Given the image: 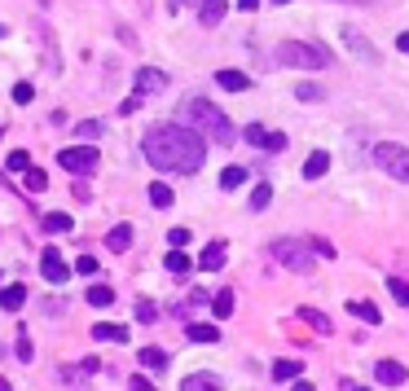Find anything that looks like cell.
<instances>
[{
	"label": "cell",
	"mask_w": 409,
	"mask_h": 391,
	"mask_svg": "<svg viewBox=\"0 0 409 391\" xmlns=\"http://www.w3.org/2000/svg\"><path fill=\"white\" fill-rule=\"evenodd\" d=\"M5 168H9V176H22V172H27V168H31V159H27V150H14V154H9V159H5Z\"/></svg>",
	"instance_id": "30"
},
{
	"label": "cell",
	"mask_w": 409,
	"mask_h": 391,
	"mask_svg": "<svg viewBox=\"0 0 409 391\" xmlns=\"http://www.w3.org/2000/svg\"><path fill=\"white\" fill-rule=\"evenodd\" d=\"M273 5H286V0H273Z\"/></svg>",
	"instance_id": "52"
},
{
	"label": "cell",
	"mask_w": 409,
	"mask_h": 391,
	"mask_svg": "<svg viewBox=\"0 0 409 391\" xmlns=\"http://www.w3.org/2000/svg\"><path fill=\"white\" fill-rule=\"evenodd\" d=\"M154 317H159V308H154L150 299H141V303H137V321H141V325H150Z\"/></svg>",
	"instance_id": "34"
},
{
	"label": "cell",
	"mask_w": 409,
	"mask_h": 391,
	"mask_svg": "<svg viewBox=\"0 0 409 391\" xmlns=\"http://www.w3.org/2000/svg\"><path fill=\"white\" fill-rule=\"evenodd\" d=\"M299 321H308L312 330H317V334H330V330H334V325H330V317H326V312H317V308H299Z\"/></svg>",
	"instance_id": "17"
},
{
	"label": "cell",
	"mask_w": 409,
	"mask_h": 391,
	"mask_svg": "<svg viewBox=\"0 0 409 391\" xmlns=\"http://www.w3.org/2000/svg\"><path fill=\"white\" fill-rule=\"evenodd\" d=\"M93 339H102V343H128V330L115 325V321H97V325H93Z\"/></svg>",
	"instance_id": "14"
},
{
	"label": "cell",
	"mask_w": 409,
	"mask_h": 391,
	"mask_svg": "<svg viewBox=\"0 0 409 391\" xmlns=\"http://www.w3.org/2000/svg\"><path fill=\"white\" fill-rule=\"evenodd\" d=\"M273 62H278V66L321 70V66H330V49H321V44H304V40H286V44H278Z\"/></svg>",
	"instance_id": "3"
},
{
	"label": "cell",
	"mask_w": 409,
	"mask_h": 391,
	"mask_svg": "<svg viewBox=\"0 0 409 391\" xmlns=\"http://www.w3.org/2000/svg\"><path fill=\"white\" fill-rule=\"evenodd\" d=\"M18 357L31 361V339H27V334H18Z\"/></svg>",
	"instance_id": "43"
},
{
	"label": "cell",
	"mask_w": 409,
	"mask_h": 391,
	"mask_svg": "<svg viewBox=\"0 0 409 391\" xmlns=\"http://www.w3.org/2000/svg\"><path fill=\"white\" fill-rule=\"evenodd\" d=\"M146 159H150V168H159V172L189 176L207 159V141L189 123H163V128H154V132H146Z\"/></svg>",
	"instance_id": "1"
},
{
	"label": "cell",
	"mask_w": 409,
	"mask_h": 391,
	"mask_svg": "<svg viewBox=\"0 0 409 391\" xmlns=\"http://www.w3.org/2000/svg\"><path fill=\"white\" fill-rule=\"evenodd\" d=\"M163 88H167V75H163V70H154V66L137 70V97H150V92H163Z\"/></svg>",
	"instance_id": "8"
},
{
	"label": "cell",
	"mask_w": 409,
	"mask_h": 391,
	"mask_svg": "<svg viewBox=\"0 0 409 391\" xmlns=\"http://www.w3.org/2000/svg\"><path fill=\"white\" fill-rule=\"evenodd\" d=\"M374 163L392 176V181L409 185V150H405V146H392V141H383V146H374Z\"/></svg>",
	"instance_id": "5"
},
{
	"label": "cell",
	"mask_w": 409,
	"mask_h": 391,
	"mask_svg": "<svg viewBox=\"0 0 409 391\" xmlns=\"http://www.w3.org/2000/svg\"><path fill=\"white\" fill-rule=\"evenodd\" d=\"M180 391H225V387H220L216 374H189L185 383H180Z\"/></svg>",
	"instance_id": "13"
},
{
	"label": "cell",
	"mask_w": 409,
	"mask_h": 391,
	"mask_svg": "<svg viewBox=\"0 0 409 391\" xmlns=\"http://www.w3.org/2000/svg\"><path fill=\"white\" fill-rule=\"evenodd\" d=\"M75 272H79V277H93V272H97V259H93V255H79V259H75Z\"/></svg>",
	"instance_id": "36"
},
{
	"label": "cell",
	"mask_w": 409,
	"mask_h": 391,
	"mask_svg": "<svg viewBox=\"0 0 409 391\" xmlns=\"http://www.w3.org/2000/svg\"><path fill=\"white\" fill-rule=\"evenodd\" d=\"M0 391H9V378H0Z\"/></svg>",
	"instance_id": "48"
},
{
	"label": "cell",
	"mask_w": 409,
	"mask_h": 391,
	"mask_svg": "<svg viewBox=\"0 0 409 391\" xmlns=\"http://www.w3.org/2000/svg\"><path fill=\"white\" fill-rule=\"evenodd\" d=\"M264 150L282 154V150H286V137H282V132H269V137H264Z\"/></svg>",
	"instance_id": "39"
},
{
	"label": "cell",
	"mask_w": 409,
	"mask_h": 391,
	"mask_svg": "<svg viewBox=\"0 0 409 391\" xmlns=\"http://www.w3.org/2000/svg\"><path fill=\"white\" fill-rule=\"evenodd\" d=\"M374 378H379L383 387H401L405 378H409V370H405L401 361H379V365H374Z\"/></svg>",
	"instance_id": "9"
},
{
	"label": "cell",
	"mask_w": 409,
	"mask_h": 391,
	"mask_svg": "<svg viewBox=\"0 0 409 391\" xmlns=\"http://www.w3.org/2000/svg\"><path fill=\"white\" fill-rule=\"evenodd\" d=\"M295 97H299V101H321V88H317V84H299Z\"/></svg>",
	"instance_id": "37"
},
{
	"label": "cell",
	"mask_w": 409,
	"mask_h": 391,
	"mask_svg": "<svg viewBox=\"0 0 409 391\" xmlns=\"http://www.w3.org/2000/svg\"><path fill=\"white\" fill-rule=\"evenodd\" d=\"M216 84H220L225 92H247V88H251V79L242 75V70H220V75H216Z\"/></svg>",
	"instance_id": "15"
},
{
	"label": "cell",
	"mask_w": 409,
	"mask_h": 391,
	"mask_svg": "<svg viewBox=\"0 0 409 391\" xmlns=\"http://www.w3.org/2000/svg\"><path fill=\"white\" fill-rule=\"evenodd\" d=\"M106 246H111V251H128V246H132V229H128V224L111 229V233H106Z\"/></svg>",
	"instance_id": "23"
},
{
	"label": "cell",
	"mask_w": 409,
	"mask_h": 391,
	"mask_svg": "<svg viewBox=\"0 0 409 391\" xmlns=\"http://www.w3.org/2000/svg\"><path fill=\"white\" fill-rule=\"evenodd\" d=\"M189 264H194V259L180 251V246H172V251H167V272H189Z\"/></svg>",
	"instance_id": "26"
},
{
	"label": "cell",
	"mask_w": 409,
	"mask_h": 391,
	"mask_svg": "<svg viewBox=\"0 0 409 391\" xmlns=\"http://www.w3.org/2000/svg\"><path fill=\"white\" fill-rule=\"evenodd\" d=\"M128 391H154V387L146 383V378H132V383H128Z\"/></svg>",
	"instance_id": "44"
},
{
	"label": "cell",
	"mask_w": 409,
	"mask_h": 391,
	"mask_svg": "<svg viewBox=\"0 0 409 391\" xmlns=\"http://www.w3.org/2000/svg\"><path fill=\"white\" fill-rule=\"evenodd\" d=\"M75 137H79V141H97V137H102V123H93V119H88V123H79V128H75Z\"/></svg>",
	"instance_id": "35"
},
{
	"label": "cell",
	"mask_w": 409,
	"mask_h": 391,
	"mask_svg": "<svg viewBox=\"0 0 409 391\" xmlns=\"http://www.w3.org/2000/svg\"><path fill=\"white\" fill-rule=\"evenodd\" d=\"M343 44H352V53L361 57V62H379V53H374V44L365 40L356 27H343Z\"/></svg>",
	"instance_id": "10"
},
{
	"label": "cell",
	"mask_w": 409,
	"mask_h": 391,
	"mask_svg": "<svg viewBox=\"0 0 409 391\" xmlns=\"http://www.w3.org/2000/svg\"><path fill=\"white\" fill-rule=\"evenodd\" d=\"M242 181H247V172H242V168H225V172H220V189H238Z\"/></svg>",
	"instance_id": "32"
},
{
	"label": "cell",
	"mask_w": 409,
	"mask_h": 391,
	"mask_svg": "<svg viewBox=\"0 0 409 391\" xmlns=\"http://www.w3.org/2000/svg\"><path fill=\"white\" fill-rule=\"evenodd\" d=\"M176 5H198V0H176Z\"/></svg>",
	"instance_id": "50"
},
{
	"label": "cell",
	"mask_w": 409,
	"mask_h": 391,
	"mask_svg": "<svg viewBox=\"0 0 409 391\" xmlns=\"http://www.w3.org/2000/svg\"><path fill=\"white\" fill-rule=\"evenodd\" d=\"M299 374H304V365H299V361H278V365H273V378H278V383H295Z\"/></svg>",
	"instance_id": "24"
},
{
	"label": "cell",
	"mask_w": 409,
	"mask_h": 391,
	"mask_svg": "<svg viewBox=\"0 0 409 391\" xmlns=\"http://www.w3.org/2000/svg\"><path fill=\"white\" fill-rule=\"evenodd\" d=\"M180 114L189 119V128H194V132L211 137V141H220V146H234V137H238V132H234L229 114H225V110H216V106H211L207 97H189Z\"/></svg>",
	"instance_id": "2"
},
{
	"label": "cell",
	"mask_w": 409,
	"mask_h": 391,
	"mask_svg": "<svg viewBox=\"0 0 409 391\" xmlns=\"http://www.w3.org/2000/svg\"><path fill=\"white\" fill-rule=\"evenodd\" d=\"M198 264L207 268V272H216V268H225V242H211L207 251L198 255Z\"/></svg>",
	"instance_id": "19"
},
{
	"label": "cell",
	"mask_w": 409,
	"mask_h": 391,
	"mask_svg": "<svg viewBox=\"0 0 409 391\" xmlns=\"http://www.w3.org/2000/svg\"><path fill=\"white\" fill-rule=\"evenodd\" d=\"M348 5H370V0H348Z\"/></svg>",
	"instance_id": "51"
},
{
	"label": "cell",
	"mask_w": 409,
	"mask_h": 391,
	"mask_svg": "<svg viewBox=\"0 0 409 391\" xmlns=\"http://www.w3.org/2000/svg\"><path fill=\"white\" fill-rule=\"evenodd\" d=\"M242 137L251 141V146H264V137H269V132H264V128H260V123H251V128H247V132H242Z\"/></svg>",
	"instance_id": "41"
},
{
	"label": "cell",
	"mask_w": 409,
	"mask_h": 391,
	"mask_svg": "<svg viewBox=\"0 0 409 391\" xmlns=\"http://www.w3.org/2000/svg\"><path fill=\"white\" fill-rule=\"evenodd\" d=\"M211 312H216V317H229V312H234V290H216Z\"/></svg>",
	"instance_id": "29"
},
{
	"label": "cell",
	"mask_w": 409,
	"mask_h": 391,
	"mask_svg": "<svg viewBox=\"0 0 409 391\" xmlns=\"http://www.w3.org/2000/svg\"><path fill=\"white\" fill-rule=\"evenodd\" d=\"M31 97H35L31 84H14V101H18V106H31Z\"/></svg>",
	"instance_id": "38"
},
{
	"label": "cell",
	"mask_w": 409,
	"mask_h": 391,
	"mask_svg": "<svg viewBox=\"0 0 409 391\" xmlns=\"http://www.w3.org/2000/svg\"><path fill=\"white\" fill-rule=\"evenodd\" d=\"M40 277L53 281V286H62V281L70 277V268L62 264V255H57V251H44V255H40Z\"/></svg>",
	"instance_id": "7"
},
{
	"label": "cell",
	"mask_w": 409,
	"mask_h": 391,
	"mask_svg": "<svg viewBox=\"0 0 409 391\" xmlns=\"http://www.w3.org/2000/svg\"><path fill=\"white\" fill-rule=\"evenodd\" d=\"M269 255L278 259L282 268H291V272H312V246L308 242H295V238H278L269 246Z\"/></svg>",
	"instance_id": "4"
},
{
	"label": "cell",
	"mask_w": 409,
	"mask_h": 391,
	"mask_svg": "<svg viewBox=\"0 0 409 391\" xmlns=\"http://www.w3.org/2000/svg\"><path fill=\"white\" fill-rule=\"evenodd\" d=\"M388 290H392V299H396V303H405V308H409V281L392 277V281H388Z\"/></svg>",
	"instance_id": "33"
},
{
	"label": "cell",
	"mask_w": 409,
	"mask_h": 391,
	"mask_svg": "<svg viewBox=\"0 0 409 391\" xmlns=\"http://www.w3.org/2000/svg\"><path fill=\"white\" fill-rule=\"evenodd\" d=\"M225 14H229V0H202V5H198V22H202V27H216Z\"/></svg>",
	"instance_id": "11"
},
{
	"label": "cell",
	"mask_w": 409,
	"mask_h": 391,
	"mask_svg": "<svg viewBox=\"0 0 409 391\" xmlns=\"http://www.w3.org/2000/svg\"><path fill=\"white\" fill-rule=\"evenodd\" d=\"M146 370H154V374H163L167 370V352L163 348H141V357H137Z\"/></svg>",
	"instance_id": "18"
},
{
	"label": "cell",
	"mask_w": 409,
	"mask_h": 391,
	"mask_svg": "<svg viewBox=\"0 0 409 391\" xmlns=\"http://www.w3.org/2000/svg\"><path fill=\"white\" fill-rule=\"evenodd\" d=\"M269 203H273V185H256V189H251V207H256V211H264Z\"/></svg>",
	"instance_id": "31"
},
{
	"label": "cell",
	"mask_w": 409,
	"mask_h": 391,
	"mask_svg": "<svg viewBox=\"0 0 409 391\" xmlns=\"http://www.w3.org/2000/svg\"><path fill=\"white\" fill-rule=\"evenodd\" d=\"M238 5H242V9H256V5H260V0H238Z\"/></svg>",
	"instance_id": "47"
},
{
	"label": "cell",
	"mask_w": 409,
	"mask_h": 391,
	"mask_svg": "<svg viewBox=\"0 0 409 391\" xmlns=\"http://www.w3.org/2000/svg\"><path fill=\"white\" fill-rule=\"evenodd\" d=\"M308 246H312V251H317V255H326V259H334V246H330V242H321V238H312Z\"/></svg>",
	"instance_id": "42"
},
{
	"label": "cell",
	"mask_w": 409,
	"mask_h": 391,
	"mask_svg": "<svg viewBox=\"0 0 409 391\" xmlns=\"http://www.w3.org/2000/svg\"><path fill=\"white\" fill-rule=\"evenodd\" d=\"M88 303L93 308H111L115 303V290L111 286H88Z\"/></svg>",
	"instance_id": "28"
},
{
	"label": "cell",
	"mask_w": 409,
	"mask_h": 391,
	"mask_svg": "<svg viewBox=\"0 0 409 391\" xmlns=\"http://www.w3.org/2000/svg\"><path fill=\"white\" fill-rule=\"evenodd\" d=\"M44 229H49V233H70V229H75V220H70L66 211H49V216H44Z\"/></svg>",
	"instance_id": "22"
},
{
	"label": "cell",
	"mask_w": 409,
	"mask_h": 391,
	"mask_svg": "<svg viewBox=\"0 0 409 391\" xmlns=\"http://www.w3.org/2000/svg\"><path fill=\"white\" fill-rule=\"evenodd\" d=\"M185 334H189V339H194V343H216V339H220V330H211V325H202V321H194V325H189V330H185Z\"/></svg>",
	"instance_id": "27"
},
{
	"label": "cell",
	"mask_w": 409,
	"mask_h": 391,
	"mask_svg": "<svg viewBox=\"0 0 409 391\" xmlns=\"http://www.w3.org/2000/svg\"><path fill=\"white\" fill-rule=\"evenodd\" d=\"M326 172H330V154L326 150H312L304 159V176H308V181H317V176H326Z\"/></svg>",
	"instance_id": "12"
},
{
	"label": "cell",
	"mask_w": 409,
	"mask_h": 391,
	"mask_svg": "<svg viewBox=\"0 0 409 391\" xmlns=\"http://www.w3.org/2000/svg\"><path fill=\"white\" fill-rule=\"evenodd\" d=\"M348 391H370V387H356V383H352V387H348Z\"/></svg>",
	"instance_id": "49"
},
{
	"label": "cell",
	"mask_w": 409,
	"mask_h": 391,
	"mask_svg": "<svg viewBox=\"0 0 409 391\" xmlns=\"http://www.w3.org/2000/svg\"><path fill=\"white\" fill-rule=\"evenodd\" d=\"M167 242H172V246H185V242H189V229H185V224H176V229L167 233Z\"/></svg>",
	"instance_id": "40"
},
{
	"label": "cell",
	"mask_w": 409,
	"mask_h": 391,
	"mask_svg": "<svg viewBox=\"0 0 409 391\" xmlns=\"http://www.w3.org/2000/svg\"><path fill=\"white\" fill-rule=\"evenodd\" d=\"M22 303H27V290L22 286H0V308H5V312H18Z\"/></svg>",
	"instance_id": "16"
},
{
	"label": "cell",
	"mask_w": 409,
	"mask_h": 391,
	"mask_svg": "<svg viewBox=\"0 0 409 391\" xmlns=\"http://www.w3.org/2000/svg\"><path fill=\"white\" fill-rule=\"evenodd\" d=\"M348 312H352V317H361L365 325H379V321H383V317H379V308H374V303H365V299H352V303H348Z\"/></svg>",
	"instance_id": "20"
},
{
	"label": "cell",
	"mask_w": 409,
	"mask_h": 391,
	"mask_svg": "<svg viewBox=\"0 0 409 391\" xmlns=\"http://www.w3.org/2000/svg\"><path fill=\"white\" fill-rule=\"evenodd\" d=\"M57 159H62L66 172H84V176L97 172V150H93V146H70V150L57 154Z\"/></svg>",
	"instance_id": "6"
},
{
	"label": "cell",
	"mask_w": 409,
	"mask_h": 391,
	"mask_svg": "<svg viewBox=\"0 0 409 391\" xmlns=\"http://www.w3.org/2000/svg\"><path fill=\"white\" fill-rule=\"evenodd\" d=\"M295 391H317L312 383H304V378H295Z\"/></svg>",
	"instance_id": "46"
},
{
	"label": "cell",
	"mask_w": 409,
	"mask_h": 391,
	"mask_svg": "<svg viewBox=\"0 0 409 391\" xmlns=\"http://www.w3.org/2000/svg\"><path fill=\"white\" fill-rule=\"evenodd\" d=\"M396 49H401V53H409V31L401 35V40H396Z\"/></svg>",
	"instance_id": "45"
},
{
	"label": "cell",
	"mask_w": 409,
	"mask_h": 391,
	"mask_svg": "<svg viewBox=\"0 0 409 391\" xmlns=\"http://www.w3.org/2000/svg\"><path fill=\"white\" fill-rule=\"evenodd\" d=\"M22 185H27V194H44V189H49V176H44L40 168H27L22 172Z\"/></svg>",
	"instance_id": "21"
},
{
	"label": "cell",
	"mask_w": 409,
	"mask_h": 391,
	"mask_svg": "<svg viewBox=\"0 0 409 391\" xmlns=\"http://www.w3.org/2000/svg\"><path fill=\"white\" fill-rule=\"evenodd\" d=\"M150 203L159 207V211H167V207H172V189H167L163 181H154V185H150Z\"/></svg>",
	"instance_id": "25"
}]
</instances>
